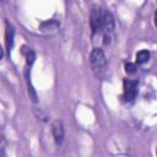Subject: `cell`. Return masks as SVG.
I'll return each instance as SVG.
<instances>
[{"label": "cell", "instance_id": "obj_6", "mask_svg": "<svg viewBox=\"0 0 157 157\" xmlns=\"http://www.w3.org/2000/svg\"><path fill=\"white\" fill-rule=\"evenodd\" d=\"M5 26H6V31H5V43H6V49H7V53L10 55L11 53V49L13 47V37H15V28L13 26L6 21L5 22Z\"/></svg>", "mask_w": 157, "mask_h": 157}, {"label": "cell", "instance_id": "obj_4", "mask_svg": "<svg viewBox=\"0 0 157 157\" xmlns=\"http://www.w3.org/2000/svg\"><path fill=\"white\" fill-rule=\"evenodd\" d=\"M139 82L136 80L124 78L123 81V99L125 102H131L137 94Z\"/></svg>", "mask_w": 157, "mask_h": 157}, {"label": "cell", "instance_id": "obj_5", "mask_svg": "<svg viewBox=\"0 0 157 157\" xmlns=\"http://www.w3.org/2000/svg\"><path fill=\"white\" fill-rule=\"evenodd\" d=\"M52 134H53L55 144L61 145L64 141V135H65V130H64V125L61 120H55L52 124Z\"/></svg>", "mask_w": 157, "mask_h": 157}, {"label": "cell", "instance_id": "obj_9", "mask_svg": "<svg viewBox=\"0 0 157 157\" xmlns=\"http://www.w3.org/2000/svg\"><path fill=\"white\" fill-rule=\"evenodd\" d=\"M150 56H151V54H150V52L147 49H142V50L137 52L136 53V64L141 65V64L147 63L148 59H150Z\"/></svg>", "mask_w": 157, "mask_h": 157}, {"label": "cell", "instance_id": "obj_3", "mask_svg": "<svg viewBox=\"0 0 157 157\" xmlns=\"http://www.w3.org/2000/svg\"><path fill=\"white\" fill-rule=\"evenodd\" d=\"M103 13L104 10L99 6H94L91 10V20H90V25H91V29H92V34H99L101 32V26H102V21H103Z\"/></svg>", "mask_w": 157, "mask_h": 157}, {"label": "cell", "instance_id": "obj_11", "mask_svg": "<svg viewBox=\"0 0 157 157\" xmlns=\"http://www.w3.org/2000/svg\"><path fill=\"white\" fill-rule=\"evenodd\" d=\"M4 58V49H2V47H1V44H0V60Z\"/></svg>", "mask_w": 157, "mask_h": 157}, {"label": "cell", "instance_id": "obj_2", "mask_svg": "<svg viewBox=\"0 0 157 157\" xmlns=\"http://www.w3.org/2000/svg\"><path fill=\"white\" fill-rule=\"evenodd\" d=\"M114 18H113V15L104 10V13H103V21H102V26H101V32L99 34L103 36V43L105 45H109L114 38Z\"/></svg>", "mask_w": 157, "mask_h": 157}, {"label": "cell", "instance_id": "obj_1", "mask_svg": "<svg viewBox=\"0 0 157 157\" xmlns=\"http://www.w3.org/2000/svg\"><path fill=\"white\" fill-rule=\"evenodd\" d=\"M90 64L91 69L97 78H102L107 72V58L104 55V52L101 48H93L90 55Z\"/></svg>", "mask_w": 157, "mask_h": 157}, {"label": "cell", "instance_id": "obj_10", "mask_svg": "<svg viewBox=\"0 0 157 157\" xmlns=\"http://www.w3.org/2000/svg\"><path fill=\"white\" fill-rule=\"evenodd\" d=\"M125 71L128 74H135L136 72V64H132V63L125 64Z\"/></svg>", "mask_w": 157, "mask_h": 157}, {"label": "cell", "instance_id": "obj_8", "mask_svg": "<svg viewBox=\"0 0 157 157\" xmlns=\"http://www.w3.org/2000/svg\"><path fill=\"white\" fill-rule=\"evenodd\" d=\"M59 27V23L55 21V20H49V21H45L40 25V29L43 32H50V31H56Z\"/></svg>", "mask_w": 157, "mask_h": 157}, {"label": "cell", "instance_id": "obj_12", "mask_svg": "<svg viewBox=\"0 0 157 157\" xmlns=\"http://www.w3.org/2000/svg\"><path fill=\"white\" fill-rule=\"evenodd\" d=\"M0 157H7V156H6L5 150H1V151H0Z\"/></svg>", "mask_w": 157, "mask_h": 157}, {"label": "cell", "instance_id": "obj_7", "mask_svg": "<svg viewBox=\"0 0 157 157\" xmlns=\"http://www.w3.org/2000/svg\"><path fill=\"white\" fill-rule=\"evenodd\" d=\"M21 52H22V54H23L25 58H26V65H27V69H31V66H32V64L34 63V59H36V54H34V52H33L31 48L26 47V45L22 47Z\"/></svg>", "mask_w": 157, "mask_h": 157}]
</instances>
